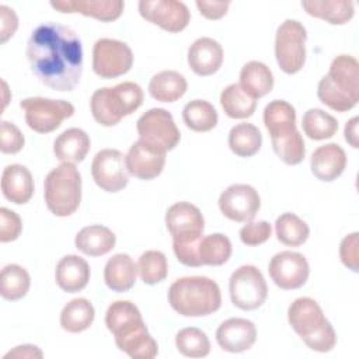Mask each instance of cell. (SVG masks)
Instances as JSON below:
<instances>
[{
    "label": "cell",
    "instance_id": "cell-51",
    "mask_svg": "<svg viewBox=\"0 0 359 359\" xmlns=\"http://www.w3.org/2000/svg\"><path fill=\"white\" fill-rule=\"evenodd\" d=\"M358 116H353L351 118L346 125H345V129H344V135H345V140L353 147V149H358L359 147V140H358Z\"/></svg>",
    "mask_w": 359,
    "mask_h": 359
},
{
    "label": "cell",
    "instance_id": "cell-43",
    "mask_svg": "<svg viewBox=\"0 0 359 359\" xmlns=\"http://www.w3.org/2000/svg\"><path fill=\"white\" fill-rule=\"evenodd\" d=\"M317 97L318 100L328 108L337 112H346L351 111L353 107H356V101L346 97L341 91H338L328 80L327 76L321 77L317 86Z\"/></svg>",
    "mask_w": 359,
    "mask_h": 359
},
{
    "label": "cell",
    "instance_id": "cell-2",
    "mask_svg": "<svg viewBox=\"0 0 359 359\" xmlns=\"http://www.w3.org/2000/svg\"><path fill=\"white\" fill-rule=\"evenodd\" d=\"M105 325L114 335L119 351L133 359H153L158 353V345L149 334L143 317L135 303L116 300L105 313Z\"/></svg>",
    "mask_w": 359,
    "mask_h": 359
},
{
    "label": "cell",
    "instance_id": "cell-1",
    "mask_svg": "<svg viewBox=\"0 0 359 359\" xmlns=\"http://www.w3.org/2000/svg\"><path fill=\"white\" fill-rule=\"evenodd\" d=\"M27 57L35 77L56 91H73L83 73V46L77 34L62 24L36 27L27 43Z\"/></svg>",
    "mask_w": 359,
    "mask_h": 359
},
{
    "label": "cell",
    "instance_id": "cell-34",
    "mask_svg": "<svg viewBox=\"0 0 359 359\" xmlns=\"http://www.w3.org/2000/svg\"><path fill=\"white\" fill-rule=\"evenodd\" d=\"M262 144L259 129L248 122L234 125L229 132V147L238 157H251L257 154Z\"/></svg>",
    "mask_w": 359,
    "mask_h": 359
},
{
    "label": "cell",
    "instance_id": "cell-31",
    "mask_svg": "<svg viewBox=\"0 0 359 359\" xmlns=\"http://www.w3.org/2000/svg\"><path fill=\"white\" fill-rule=\"evenodd\" d=\"M264 125L271 137L286 135L296 128V111L285 100H273L264 109Z\"/></svg>",
    "mask_w": 359,
    "mask_h": 359
},
{
    "label": "cell",
    "instance_id": "cell-32",
    "mask_svg": "<svg viewBox=\"0 0 359 359\" xmlns=\"http://www.w3.org/2000/svg\"><path fill=\"white\" fill-rule=\"evenodd\" d=\"M95 317L91 302L86 297L70 300L60 311V325L65 331L77 334L90 328Z\"/></svg>",
    "mask_w": 359,
    "mask_h": 359
},
{
    "label": "cell",
    "instance_id": "cell-30",
    "mask_svg": "<svg viewBox=\"0 0 359 359\" xmlns=\"http://www.w3.org/2000/svg\"><path fill=\"white\" fill-rule=\"evenodd\" d=\"M302 7L309 15L321 18L332 25H344L349 22L355 14V4L348 0L302 1Z\"/></svg>",
    "mask_w": 359,
    "mask_h": 359
},
{
    "label": "cell",
    "instance_id": "cell-3",
    "mask_svg": "<svg viewBox=\"0 0 359 359\" xmlns=\"http://www.w3.org/2000/svg\"><path fill=\"white\" fill-rule=\"evenodd\" d=\"M165 226L172 237L177 259L187 266H202L198 247L205 230V219L199 208L185 201L171 205L165 213Z\"/></svg>",
    "mask_w": 359,
    "mask_h": 359
},
{
    "label": "cell",
    "instance_id": "cell-46",
    "mask_svg": "<svg viewBox=\"0 0 359 359\" xmlns=\"http://www.w3.org/2000/svg\"><path fill=\"white\" fill-rule=\"evenodd\" d=\"M22 230L21 217L7 208H0V241L10 243L20 237Z\"/></svg>",
    "mask_w": 359,
    "mask_h": 359
},
{
    "label": "cell",
    "instance_id": "cell-52",
    "mask_svg": "<svg viewBox=\"0 0 359 359\" xmlns=\"http://www.w3.org/2000/svg\"><path fill=\"white\" fill-rule=\"evenodd\" d=\"M1 86H3V97H4V98H3V109H4V108H6V105H7V102H8V101H7V93H8V87H7V83H6L4 80L1 81Z\"/></svg>",
    "mask_w": 359,
    "mask_h": 359
},
{
    "label": "cell",
    "instance_id": "cell-50",
    "mask_svg": "<svg viewBox=\"0 0 359 359\" xmlns=\"http://www.w3.org/2000/svg\"><path fill=\"white\" fill-rule=\"evenodd\" d=\"M42 351L35 345H18L13 351L7 352L4 355V359L7 358H42Z\"/></svg>",
    "mask_w": 359,
    "mask_h": 359
},
{
    "label": "cell",
    "instance_id": "cell-36",
    "mask_svg": "<svg viewBox=\"0 0 359 359\" xmlns=\"http://www.w3.org/2000/svg\"><path fill=\"white\" fill-rule=\"evenodd\" d=\"M182 119L187 128L194 132H209L217 125L219 115L210 102L205 100H194L185 104Z\"/></svg>",
    "mask_w": 359,
    "mask_h": 359
},
{
    "label": "cell",
    "instance_id": "cell-23",
    "mask_svg": "<svg viewBox=\"0 0 359 359\" xmlns=\"http://www.w3.org/2000/svg\"><path fill=\"white\" fill-rule=\"evenodd\" d=\"M1 192L15 205L27 203L34 195V178L22 164H10L1 174Z\"/></svg>",
    "mask_w": 359,
    "mask_h": 359
},
{
    "label": "cell",
    "instance_id": "cell-49",
    "mask_svg": "<svg viewBox=\"0 0 359 359\" xmlns=\"http://www.w3.org/2000/svg\"><path fill=\"white\" fill-rule=\"evenodd\" d=\"M196 7L206 20H220L226 15L230 1H208V0H196Z\"/></svg>",
    "mask_w": 359,
    "mask_h": 359
},
{
    "label": "cell",
    "instance_id": "cell-39",
    "mask_svg": "<svg viewBox=\"0 0 359 359\" xmlns=\"http://www.w3.org/2000/svg\"><path fill=\"white\" fill-rule=\"evenodd\" d=\"M276 238L287 247H299L306 243L310 229L304 220L294 213H282L275 222Z\"/></svg>",
    "mask_w": 359,
    "mask_h": 359
},
{
    "label": "cell",
    "instance_id": "cell-45",
    "mask_svg": "<svg viewBox=\"0 0 359 359\" xmlns=\"http://www.w3.org/2000/svg\"><path fill=\"white\" fill-rule=\"evenodd\" d=\"M0 150L1 153L6 154H15L18 153L25 143L24 135L21 133V130L8 121H1V126H0Z\"/></svg>",
    "mask_w": 359,
    "mask_h": 359
},
{
    "label": "cell",
    "instance_id": "cell-35",
    "mask_svg": "<svg viewBox=\"0 0 359 359\" xmlns=\"http://www.w3.org/2000/svg\"><path fill=\"white\" fill-rule=\"evenodd\" d=\"M31 286V278L25 268L17 264H8L0 273V294L3 299L15 302L22 299Z\"/></svg>",
    "mask_w": 359,
    "mask_h": 359
},
{
    "label": "cell",
    "instance_id": "cell-47",
    "mask_svg": "<svg viewBox=\"0 0 359 359\" xmlns=\"http://www.w3.org/2000/svg\"><path fill=\"white\" fill-rule=\"evenodd\" d=\"M358 233L353 231L345 236L339 244V258L341 262L351 271H359V238Z\"/></svg>",
    "mask_w": 359,
    "mask_h": 359
},
{
    "label": "cell",
    "instance_id": "cell-17",
    "mask_svg": "<svg viewBox=\"0 0 359 359\" xmlns=\"http://www.w3.org/2000/svg\"><path fill=\"white\" fill-rule=\"evenodd\" d=\"M128 172L139 180L149 181L163 172L165 164V153L160 151L143 140H136L125 156Z\"/></svg>",
    "mask_w": 359,
    "mask_h": 359
},
{
    "label": "cell",
    "instance_id": "cell-33",
    "mask_svg": "<svg viewBox=\"0 0 359 359\" xmlns=\"http://www.w3.org/2000/svg\"><path fill=\"white\" fill-rule=\"evenodd\" d=\"M220 105L229 118L245 119L255 112L257 100L250 97L240 84L233 83L222 90Z\"/></svg>",
    "mask_w": 359,
    "mask_h": 359
},
{
    "label": "cell",
    "instance_id": "cell-12",
    "mask_svg": "<svg viewBox=\"0 0 359 359\" xmlns=\"http://www.w3.org/2000/svg\"><path fill=\"white\" fill-rule=\"evenodd\" d=\"M133 52L119 39L101 38L93 48V70L101 79H115L132 69Z\"/></svg>",
    "mask_w": 359,
    "mask_h": 359
},
{
    "label": "cell",
    "instance_id": "cell-24",
    "mask_svg": "<svg viewBox=\"0 0 359 359\" xmlns=\"http://www.w3.org/2000/svg\"><path fill=\"white\" fill-rule=\"evenodd\" d=\"M55 279L63 292H80L90 280V266L87 261L79 255H65L56 265Z\"/></svg>",
    "mask_w": 359,
    "mask_h": 359
},
{
    "label": "cell",
    "instance_id": "cell-14",
    "mask_svg": "<svg viewBox=\"0 0 359 359\" xmlns=\"http://www.w3.org/2000/svg\"><path fill=\"white\" fill-rule=\"evenodd\" d=\"M273 283L283 290L302 287L310 275V265L306 257L296 251H280L275 254L268 265Z\"/></svg>",
    "mask_w": 359,
    "mask_h": 359
},
{
    "label": "cell",
    "instance_id": "cell-15",
    "mask_svg": "<svg viewBox=\"0 0 359 359\" xmlns=\"http://www.w3.org/2000/svg\"><path fill=\"white\" fill-rule=\"evenodd\" d=\"M219 209L227 219L238 223L251 222L261 208V198L248 184H233L219 196Z\"/></svg>",
    "mask_w": 359,
    "mask_h": 359
},
{
    "label": "cell",
    "instance_id": "cell-10",
    "mask_svg": "<svg viewBox=\"0 0 359 359\" xmlns=\"http://www.w3.org/2000/svg\"><path fill=\"white\" fill-rule=\"evenodd\" d=\"M25 111L27 125L38 133H50L62 122L74 114L73 104L65 100H52L45 97H29L20 102Z\"/></svg>",
    "mask_w": 359,
    "mask_h": 359
},
{
    "label": "cell",
    "instance_id": "cell-22",
    "mask_svg": "<svg viewBox=\"0 0 359 359\" xmlns=\"http://www.w3.org/2000/svg\"><path fill=\"white\" fill-rule=\"evenodd\" d=\"M330 83L342 94L359 101V63L351 55H338L330 65Z\"/></svg>",
    "mask_w": 359,
    "mask_h": 359
},
{
    "label": "cell",
    "instance_id": "cell-37",
    "mask_svg": "<svg viewBox=\"0 0 359 359\" xmlns=\"http://www.w3.org/2000/svg\"><path fill=\"white\" fill-rule=\"evenodd\" d=\"M231 241L222 233H213L202 237L198 247V257L202 265L220 266L231 257Z\"/></svg>",
    "mask_w": 359,
    "mask_h": 359
},
{
    "label": "cell",
    "instance_id": "cell-6",
    "mask_svg": "<svg viewBox=\"0 0 359 359\" xmlns=\"http://www.w3.org/2000/svg\"><path fill=\"white\" fill-rule=\"evenodd\" d=\"M143 104V90L133 81H123L114 87H102L93 93L90 100L91 115L102 126H115L132 115Z\"/></svg>",
    "mask_w": 359,
    "mask_h": 359
},
{
    "label": "cell",
    "instance_id": "cell-41",
    "mask_svg": "<svg viewBox=\"0 0 359 359\" xmlns=\"http://www.w3.org/2000/svg\"><path fill=\"white\" fill-rule=\"evenodd\" d=\"M175 346L177 351L187 358H205L210 352L208 335L196 327L180 330L175 335Z\"/></svg>",
    "mask_w": 359,
    "mask_h": 359
},
{
    "label": "cell",
    "instance_id": "cell-25",
    "mask_svg": "<svg viewBox=\"0 0 359 359\" xmlns=\"http://www.w3.org/2000/svg\"><path fill=\"white\" fill-rule=\"evenodd\" d=\"M137 276V264L130 255L119 252L112 255L104 268L105 285L118 293L128 292L133 287Z\"/></svg>",
    "mask_w": 359,
    "mask_h": 359
},
{
    "label": "cell",
    "instance_id": "cell-27",
    "mask_svg": "<svg viewBox=\"0 0 359 359\" xmlns=\"http://www.w3.org/2000/svg\"><path fill=\"white\" fill-rule=\"evenodd\" d=\"M116 243V236L112 230L101 224L83 227L74 238L76 248L88 257H101L108 254Z\"/></svg>",
    "mask_w": 359,
    "mask_h": 359
},
{
    "label": "cell",
    "instance_id": "cell-4",
    "mask_svg": "<svg viewBox=\"0 0 359 359\" xmlns=\"http://www.w3.org/2000/svg\"><path fill=\"white\" fill-rule=\"evenodd\" d=\"M168 303L184 317H203L222 306L219 285L206 276H184L175 279L168 289Z\"/></svg>",
    "mask_w": 359,
    "mask_h": 359
},
{
    "label": "cell",
    "instance_id": "cell-29",
    "mask_svg": "<svg viewBox=\"0 0 359 359\" xmlns=\"http://www.w3.org/2000/svg\"><path fill=\"white\" fill-rule=\"evenodd\" d=\"M273 74L271 69L258 60H251L241 67L240 87L254 100L269 94L273 88Z\"/></svg>",
    "mask_w": 359,
    "mask_h": 359
},
{
    "label": "cell",
    "instance_id": "cell-20",
    "mask_svg": "<svg viewBox=\"0 0 359 359\" xmlns=\"http://www.w3.org/2000/svg\"><path fill=\"white\" fill-rule=\"evenodd\" d=\"M188 65L198 76H212L223 63L222 45L209 36L198 38L188 49Z\"/></svg>",
    "mask_w": 359,
    "mask_h": 359
},
{
    "label": "cell",
    "instance_id": "cell-26",
    "mask_svg": "<svg viewBox=\"0 0 359 359\" xmlns=\"http://www.w3.org/2000/svg\"><path fill=\"white\" fill-rule=\"evenodd\" d=\"M90 136L80 128H70L62 132L53 142V153L62 163H81L88 154Z\"/></svg>",
    "mask_w": 359,
    "mask_h": 359
},
{
    "label": "cell",
    "instance_id": "cell-11",
    "mask_svg": "<svg viewBox=\"0 0 359 359\" xmlns=\"http://www.w3.org/2000/svg\"><path fill=\"white\" fill-rule=\"evenodd\" d=\"M231 303L241 310L261 307L268 296V286L261 271L254 265H241L229 280Z\"/></svg>",
    "mask_w": 359,
    "mask_h": 359
},
{
    "label": "cell",
    "instance_id": "cell-7",
    "mask_svg": "<svg viewBox=\"0 0 359 359\" xmlns=\"http://www.w3.org/2000/svg\"><path fill=\"white\" fill-rule=\"evenodd\" d=\"M43 198L49 212L57 217L73 215L81 202V175L74 164L62 163L48 172Z\"/></svg>",
    "mask_w": 359,
    "mask_h": 359
},
{
    "label": "cell",
    "instance_id": "cell-44",
    "mask_svg": "<svg viewBox=\"0 0 359 359\" xmlns=\"http://www.w3.org/2000/svg\"><path fill=\"white\" fill-rule=\"evenodd\" d=\"M272 236V227L266 220L247 222L240 229V240L243 244L255 247L264 244Z\"/></svg>",
    "mask_w": 359,
    "mask_h": 359
},
{
    "label": "cell",
    "instance_id": "cell-13",
    "mask_svg": "<svg viewBox=\"0 0 359 359\" xmlns=\"http://www.w3.org/2000/svg\"><path fill=\"white\" fill-rule=\"evenodd\" d=\"M94 182L105 192H119L129 182L125 156L116 149L100 150L91 163Z\"/></svg>",
    "mask_w": 359,
    "mask_h": 359
},
{
    "label": "cell",
    "instance_id": "cell-38",
    "mask_svg": "<svg viewBox=\"0 0 359 359\" xmlns=\"http://www.w3.org/2000/svg\"><path fill=\"white\" fill-rule=\"evenodd\" d=\"M302 128L309 139L325 140L337 133L338 121L320 108H310L302 118Z\"/></svg>",
    "mask_w": 359,
    "mask_h": 359
},
{
    "label": "cell",
    "instance_id": "cell-16",
    "mask_svg": "<svg viewBox=\"0 0 359 359\" xmlns=\"http://www.w3.org/2000/svg\"><path fill=\"white\" fill-rule=\"evenodd\" d=\"M137 8L146 21L168 32L185 29L191 20L187 4L177 0H140Z\"/></svg>",
    "mask_w": 359,
    "mask_h": 359
},
{
    "label": "cell",
    "instance_id": "cell-8",
    "mask_svg": "<svg viewBox=\"0 0 359 359\" xmlns=\"http://www.w3.org/2000/svg\"><path fill=\"white\" fill-rule=\"evenodd\" d=\"M307 31L297 20L287 18L276 29L275 57L282 72L294 74L306 63Z\"/></svg>",
    "mask_w": 359,
    "mask_h": 359
},
{
    "label": "cell",
    "instance_id": "cell-28",
    "mask_svg": "<svg viewBox=\"0 0 359 359\" xmlns=\"http://www.w3.org/2000/svg\"><path fill=\"white\" fill-rule=\"evenodd\" d=\"M187 79L175 70H163L156 73L147 86L149 94L160 102L178 101L187 93Z\"/></svg>",
    "mask_w": 359,
    "mask_h": 359
},
{
    "label": "cell",
    "instance_id": "cell-42",
    "mask_svg": "<svg viewBox=\"0 0 359 359\" xmlns=\"http://www.w3.org/2000/svg\"><path fill=\"white\" fill-rule=\"evenodd\" d=\"M137 273L146 285L163 282L168 273V262L165 255L158 250L144 251L137 261Z\"/></svg>",
    "mask_w": 359,
    "mask_h": 359
},
{
    "label": "cell",
    "instance_id": "cell-21",
    "mask_svg": "<svg viewBox=\"0 0 359 359\" xmlns=\"http://www.w3.org/2000/svg\"><path fill=\"white\" fill-rule=\"evenodd\" d=\"M346 167L345 150L337 143H327L317 147L310 158V168L320 181L337 180Z\"/></svg>",
    "mask_w": 359,
    "mask_h": 359
},
{
    "label": "cell",
    "instance_id": "cell-40",
    "mask_svg": "<svg viewBox=\"0 0 359 359\" xmlns=\"http://www.w3.org/2000/svg\"><path fill=\"white\" fill-rule=\"evenodd\" d=\"M275 154L287 165H297L304 160L306 146L297 129L276 137H271Z\"/></svg>",
    "mask_w": 359,
    "mask_h": 359
},
{
    "label": "cell",
    "instance_id": "cell-48",
    "mask_svg": "<svg viewBox=\"0 0 359 359\" xmlns=\"http://www.w3.org/2000/svg\"><path fill=\"white\" fill-rule=\"evenodd\" d=\"M18 18L13 8L6 4L0 6V42H7L17 31Z\"/></svg>",
    "mask_w": 359,
    "mask_h": 359
},
{
    "label": "cell",
    "instance_id": "cell-9",
    "mask_svg": "<svg viewBox=\"0 0 359 359\" xmlns=\"http://www.w3.org/2000/svg\"><path fill=\"white\" fill-rule=\"evenodd\" d=\"M136 130L140 140L164 153L175 149L181 139L172 115L164 108L146 111L137 119Z\"/></svg>",
    "mask_w": 359,
    "mask_h": 359
},
{
    "label": "cell",
    "instance_id": "cell-5",
    "mask_svg": "<svg viewBox=\"0 0 359 359\" xmlns=\"http://www.w3.org/2000/svg\"><path fill=\"white\" fill-rule=\"evenodd\" d=\"M287 321L300 339L316 352H330L337 344V334L325 318L320 304L311 297H299L287 309Z\"/></svg>",
    "mask_w": 359,
    "mask_h": 359
},
{
    "label": "cell",
    "instance_id": "cell-19",
    "mask_svg": "<svg viewBox=\"0 0 359 359\" xmlns=\"http://www.w3.org/2000/svg\"><path fill=\"white\" fill-rule=\"evenodd\" d=\"M50 7L59 13H79L102 22H109L121 17L125 3L122 0H56L50 1Z\"/></svg>",
    "mask_w": 359,
    "mask_h": 359
},
{
    "label": "cell",
    "instance_id": "cell-18",
    "mask_svg": "<svg viewBox=\"0 0 359 359\" xmlns=\"http://www.w3.org/2000/svg\"><path fill=\"white\" fill-rule=\"evenodd\" d=\"M216 341L226 352H245L252 348L257 341V328L254 323L247 318H227L217 327Z\"/></svg>",
    "mask_w": 359,
    "mask_h": 359
}]
</instances>
